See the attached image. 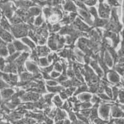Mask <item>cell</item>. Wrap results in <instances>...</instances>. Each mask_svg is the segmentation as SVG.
I'll return each instance as SVG.
<instances>
[{
	"label": "cell",
	"instance_id": "cell-26",
	"mask_svg": "<svg viewBox=\"0 0 124 124\" xmlns=\"http://www.w3.org/2000/svg\"><path fill=\"white\" fill-rule=\"evenodd\" d=\"M0 124H5L3 122H0Z\"/></svg>",
	"mask_w": 124,
	"mask_h": 124
},
{
	"label": "cell",
	"instance_id": "cell-3",
	"mask_svg": "<svg viewBox=\"0 0 124 124\" xmlns=\"http://www.w3.org/2000/svg\"><path fill=\"white\" fill-rule=\"evenodd\" d=\"M99 13H100V16H101V18H106L108 17V14H109L108 10H107V8L104 7V5H103V4L100 6Z\"/></svg>",
	"mask_w": 124,
	"mask_h": 124
},
{
	"label": "cell",
	"instance_id": "cell-4",
	"mask_svg": "<svg viewBox=\"0 0 124 124\" xmlns=\"http://www.w3.org/2000/svg\"><path fill=\"white\" fill-rule=\"evenodd\" d=\"M14 47L15 48V49L17 50V51H22V50H26L28 51V48L24 45H23L21 42H20L19 41H16L14 42Z\"/></svg>",
	"mask_w": 124,
	"mask_h": 124
},
{
	"label": "cell",
	"instance_id": "cell-16",
	"mask_svg": "<svg viewBox=\"0 0 124 124\" xmlns=\"http://www.w3.org/2000/svg\"><path fill=\"white\" fill-rule=\"evenodd\" d=\"M42 18H41L40 16H39V17L36 19V20H35V24L37 26H39V25H40L41 23H42Z\"/></svg>",
	"mask_w": 124,
	"mask_h": 124
},
{
	"label": "cell",
	"instance_id": "cell-15",
	"mask_svg": "<svg viewBox=\"0 0 124 124\" xmlns=\"http://www.w3.org/2000/svg\"><path fill=\"white\" fill-rule=\"evenodd\" d=\"M46 59H45V58H42V59H40V64L42 66H47L48 65V62Z\"/></svg>",
	"mask_w": 124,
	"mask_h": 124
},
{
	"label": "cell",
	"instance_id": "cell-8",
	"mask_svg": "<svg viewBox=\"0 0 124 124\" xmlns=\"http://www.w3.org/2000/svg\"><path fill=\"white\" fill-rule=\"evenodd\" d=\"M0 25H1V28L3 29H9L10 27L9 24L8 22L6 21V19H5V18L3 16V18L1 20V22H0Z\"/></svg>",
	"mask_w": 124,
	"mask_h": 124
},
{
	"label": "cell",
	"instance_id": "cell-14",
	"mask_svg": "<svg viewBox=\"0 0 124 124\" xmlns=\"http://www.w3.org/2000/svg\"><path fill=\"white\" fill-rule=\"evenodd\" d=\"M15 48H14V46L13 44H9L8 45V51L11 54H13V52L15 51Z\"/></svg>",
	"mask_w": 124,
	"mask_h": 124
},
{
	"label": "cell",
	"instance_id": "cell-20",
	"mask_svg": "<svg viewBox=\"0 0 124 124\" xmlns=\"http://www.w3.org/2000/svg\"><path fill=\"white\" fill-rule=\"evenodd\" d=\"M90 106H91V104L90 103H88V102H85V104L82 105V107L83 109H87V108H89L90 107Z\"/></svg>",
	"mask_w": 124,
	"mask_h": 124
},
{
	"label": "cell",
	"instance_id": "cell-13",
	"mask_svg": "<svg viewBox=\"0 0 124 124\" xmlns=\"http://www.w3.org/2000/svg\"><path fill=\"white\" fill-rule=\"evenodd\" d=\"M47 89L50 92H60L61 89H62V87H47Z\"/></svg>",
	"mask_w": 124,
	"mask_h": 124
},
{
	"label": "cell",
	"instance_id": "cell-18",
	"mask_svg": "<svg viewBox=\"0 0 124 124\" xmlns=\"http://www.w3.org/2000/svg\"><path fill=\"white\" fill-rule=\"evenodd\" d=\"M46 84H47V85L50 86H55V85L57 84V83L55 81H54V80H48V81H46Z\"/></svg>",
	"mask_w": 124,
	"mask_h": 124
},
{
	"label": "cell",
	"instance_id": "cell-10",
	"mask_svg": "<svg viewBox=\"0 0 124 124\" xmlns=\"http://www.w3.org/2000/svg\"><path fill=\"white\" fill-rule=\"evenodd\" d=\"M22 40H23V41L24 42V43H25V44H27V45H28L29 46L31 47V48H35V44L33 43V42H32L31 40L27 38H23L22 39Z\"/></svg>",
	"mask_w": 124,
	"mask_h": 124
},
{
	"label": "cell",
	"instance_id": "cell-1",
	"mask_svg": "<svg viewBox=\"0 0 124 124\" xmlns=\"http://www.w3.org/2000/svg\"><path fill=\"white\" fill-rule=\"evenodd\" d=\"M99 113L101 118L104 120H108L109 116V107L107 106H102L99 110Z\"/></svg>",
	"mask_w": 124,
	"mask_h": 124
},
{
	"label": "cell",
	"instance_id": "cell-12",
	"mask_svg": "<svg viewBox=\"0 0 124 124\" xmlns=\"http://www.w3.org/2000/svg\"><path fill=\"white\" fill-rule=\"evenodd\" d=\"M54 102L56 105L57 106H61V105L62 104V102L60 98L58 95L55 96L54 99Z\"/></svg>",
	"mask_w": 124,
	"mask_h": 124
},
{
	"label": "cell",
	"instance_id": "cell-7",
	"mask_svg": "<svg viewBox=\"0 0 124 124\" xmlns=\"http://www.w3.org/2000/svg\"><path fill=\"white\" fill-rule=\"evenodd\" d=\"M13 94L12 89H3L1 92V95L3 98H8Z\"/></svg>",
	"mask_w": 124,
	"mask_h": 124
},
{
	"label": "cell",
	"instance_id": "cell-19",
	"mask_svg": "<svg viewBox=\"0 0 124 124\" xmlns=\"http://www.w3.org/2000/svg\"><path fill=\"white\" fill-rule=\"evenodd\" d=\"M85 3L87 5H89V6H93V5L96 4V1H85Z\"/></svg>",
	"mask_w": 124,
	"mask_h": 124
},
{
	"label": "cell",
	"instance_id": "cell-6",
	"mask_svg": "<svg viewBox=\"0 0 124 124\" xmlns=\"http://www.w3.org/2000/svg\"><path fill=\"white\" fill-rule=\"evenodd\" d=\"M112 116L114 117H116V118H120V117H123V112L120 111V109L118 108H116V107H114L112 109Z\"/></svg>",
	"mask_w": 124,
	"mask_h": 124
},
{
	"label": "cell",
	"instance_id": "cell-24",
	"mask_svg": "<svg viewBox=\"0 0 124 124\" xmlns=\"http://www.w3.org/2000/svg\"><path fill=\"white\" fill-rule=\"evenodd\" d=\"M63 124H70V121L68 120H66L63 121Z\"/></svg>",
	"mask_w": 124,
	"mask_h": 124
},
{
	"label": "cell",
	"instance_id": "cell-21",
	"mask_svg": "<svg viewBox=\"0 0 124 124\" xmlns=\"http://www.w3.org/2000/svg\"><path fill=\"white\" fill-rule=\"evenodd\" d=\"M60 76V73H58V72H52V74H51V76L52 77H54V78H56L58 76Z\"/></svg>",
	"mask_w": 124,
	"mask_h": 124
},
{
	"label": "cell",
	"instance_id": "cell-22",
	"mask_svg": "<svg viewBox=\"0 0 124 124\" xmlns=\"http://www.w3.org/2000/svg\"><path fill=\"white\" fill-rule=\"evenodd\" d=\"M55 69L58 71H62V67H61V66L59 64H56V65H55Z\"/></svg>",
	"mask_w": 124,
	"mask_h": 124
},
{
	"label": "cell",
	"instance_id": "cell-23",
	"mask_svg": "<svg viewBox=\"0 0 124 124\" xmlns=\"http://www.w3.org/2000/svg\"><path fill=\"white\" fill-rule=\"evenodd\" d=\"M106 91L107 92V93L108 94V95L110 96V97H112V91H111V90H110L109 88H107V89H106Z\"/></svg>",
	"mask_w": 124,
	"mask_h": 124
},
{
	"label": "cell",
	"instance_id": "cell-9",
	"mask_svg": "<svg viewBox=\"0 0 124 124\" xmlns=\"http://www.w3.org/2000/svg\"><path fill=\"white\" fill-rule=\"evenodd\" d=\"M91 98V95L89 94H82L79 95V99L83 101H87Z\"/></svg>",
	"mask_w": 124,
	"mask_h": 124
},
{
	"label": "cell",
	"instance_id": "cell-17",
	"mask_svg": "<svg viewBox=\"0 0 124 124\" xmlns=\"http://www.w3.org/2000/svg\"><path fill=\"white\" fill-rule=\"evenodd\" d=\"M115 124H124V119H123V118L116 119V120H115Z\"/></svg>",
	"mask_w": 124,
	"mask_h": 124
},
{
	"label": "cell",
	"instance_id": "cell-5",
	"mask_svg": "<svg viewBox=\"0 0 124 124\" xmlns=\"http://www.w3.org/2000/svg\"><path fill=\"white\" fill-rule=\"evenodd\" d=\"M108 79L111 81L112 82H118L120 79L118 75L114 72L113 71H110L108 73Z\"/></svg>",
	"mask_w": 124,
	"mask_h": 124
},
{
	"label": "cell",
	"instance_id": "cell-2",
	"mask_svg": "<svg viewBox=\"0 0 124 124\" xmlns=\"http://www.w3.org/2000/svg\"><path fill=\"white\" fill-rule=\"evenodd\" d=\"M0 38L6 42H11L12 41L13 37L8 31H5L0 27Z\"/></svg>",
	"mask_w": 124,
	"mask_h": 124
},
{
	"label": "cell",
	"instance_id": "cell-11",
	"mask_svg": "<svg viewBox=\"0 0 124 124\" xmlns=\"http://www.w3.org/2000/svg\"><path fill=\"white\" fill-rule=\"evenodd\" d=\"M106 63L108 64L109 66H112V59L110 57V56L108 55V54L107 52H106Z\"/></svg>",
	"mask_w": 124,
	"mask_h": 124
},
{
	"label": "cell",
	"instance_id": "cell-25",
	"mask_svg": "<svg viewBox=\"0 0 124 124\" xmlns=\"http://www.w3.org/2000/svg\"><path fill=\"white\" fill-rule=\"evenodd\" d=\"M63 124V120H58V122H56V124Z\"/></svg>",
	"mask_w": 124,
	"mask_h": 124
}]
</instances>
